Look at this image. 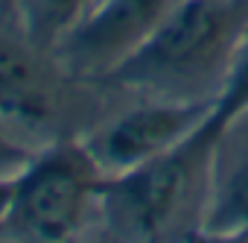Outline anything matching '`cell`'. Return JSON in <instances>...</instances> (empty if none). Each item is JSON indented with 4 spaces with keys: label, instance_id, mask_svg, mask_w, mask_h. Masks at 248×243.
Segmentation results:
<instances>
[{
    "label": "cell",
    "instance_id": "7",
    "mask_svg": "<svg viewBox=\"0 0 248 243\" xmlns=\"http://www.w3.org/2000/svg\"><path fill=\"white\" fill-rule=\"evenodd\" d=\"M204 240H248V147L225 167L216 158L213 191L202 223Z\"/></svg>",
    "mask_w": 248,
    "mask_h": 243
},
{
    "label": "cell",
    "instance_id": "13",
    "mask_svg": "<svg viewBox=\"0 0 248 243\" xmlns=\"http://www.w3.org/2000/svg\"><path fill=\"white\" fill-rule=\"evenodd\" d=\"M9 6H12V0H9Z\"/></svg>",
    "mask_w": 248,
    "mask_h": 243
},
{
    "label": "cell",
    "instance_id": "10",
    "mask_svg": "<svg viewBox=\"0 0 248 243\" xmlns=\"http://www.w3.org/2000/svg\"><path fill=\"white\" fill-rule=\"evenodd\" d=\"M32 158V153H27L24 147L6 141V138H0V173H15L21 170L27 161Z\"/></svg>",
    "mask_w": 248,
    "mask_h": 243
},
{
    "label": "cell",
    "instance_id": "3",
    "mask_svg": "<svg viewBox=\"0 0 248 243\" xmlns=\"http://www.w3.org/2000/svg\"><path fill=\"white\" fill-rule=\"evenodd\" d=\"M105 173L85 141H56L32 156L15 179L3 237L59 243L82 231L91 211H99Z\"/></svg>",
    "mask_w": 248,
    "mask_h": 243
},
{
    "label": "cell",
    "instance_id": "2",
    "mask_svg": "<svg viewBox=\"0 0 248 243\" xmlns=\"http://www.w3.org/2000/svg\"><path fill=\"white\" fill-rule=\"evenodd\" d=\"M248 38V0H178L149 41L102 82L161 94L216 97Z\"/></svg>",
    "mask_w": 248,
    "mask_h": 243
},
{
    "label": "cell",
    "instance_id": "12",
    "mask_svg": "<svg viewBox=\"0 0 248 243\" xmlns=\"http://www.w3.org/2000/svg\"><path fill=\"white\" fill-rule=\"evenodd\" d=\"M0 9H9V12H12V6H9V0H0Z\"/></svg>",
    "mask_w": 248,
    "mask_h": 243
},
{
    "label": "cell",
    "instance_id": "1",
    "mask_svg": "<svg viewBox=\"0 0 248 243\" xmlns=\"http://www.w3.org/2000/svg\"><path fill=\"white\" fill-rule=\"evenodd\" d=\"M225 135L228 132L213 123V117H207L193 135L158 158L105 176L99 191L105 228L123 240L202 237Z\"/></svg>",
    "mask_w": 248,
    "mask_h": 243
},
{
    "label": "cell",
    "instance_id": "6",
    "mask_svg": "<svg viewBox=\"0 0 248 243\" xmlns=\"http://www.w3.org/2000/svg\"><path fill=\"white\" fill-rule=\"evenodd\" d=\"M53 56L32 44L15 12L0 9V117L47 123L53 120L59 82V65Z\"/></svg>",
    "mask_w": 248,
    "mask_h": 243
},
{
    "label": "cell",
    "instance_id": "5",
    "mask_svg": "<svg viewBox=\"0 0 248 243\" xmlns=\"http://www.w3.org/2000/svg\"><path fill=\"white\" fill-rule=\"evenodd\" d=\"M216 97L204 100H152L138 108H129L111 120L108 126L93 132L85 147L96 158L105 176L126 173L132 167H140L161 153L181 144L187 135H193L213 111Z\"/></svg>",
    "mask_w": 248,
    "mask_h": 243
},
{
    "label": "cell",
    "instance_id": "4",
    "mask_svg": "<svg viewBox=\"0 0 248 243\" xmlns=\"http://www.w3.org/2000/svg\"><path fill=\"white\" fill-rule=\"evenodd\" d=\"M178 0H96L59 38L53 62L64 76L102 82L135 56Z\"/></svg>",
    "mask_w": 248,
    "mask_h": 243
},
{
    "label": "cell",
    "instance_id": "11",
    "mask_svg": "<svg viewBox=\"0 0 248 243\" xmlns=\"http://www.w3.org/2000/svg\"><path fill=\"white\" fill-rule=\"evenodd\" d=\"M15 179H18V170H15V173H0V228H3V223H6V217H9V208H12Z\"/></svg>",
    "mask_w": 248,
    "mask_h": 243
},
{
    "label": "cell",
    "instance_id": "8",
    "mask_svg": "<svg viewBox=\"0 0 248 243\" xmlns=\"http://www.w3.org/2000/svg\"><path fill=\"white\" fill-rule=\"evenodd\" d=\"M96 3V0H12V12L24 24L35 47L53 56L59 38Z\"/></svg>",
    "mask_w": 248,
    "mask_h": 243
},
{
    "label": "cell",
    "instance_id": "9",
    "mask_svg": "<svg viewBox=\"0 0 248 243\" xmlns=\"http://www.w3.org/2000/svg\"><path fill=\"white\" fill-rule=\"evenodd\" d=\"M248 114V38L239 47L231 70L225 73V82L213 100V123L225 132H231L239 120Z\"/></svg>",
    "mask_w": 248,
    "mask_h": 243
}]
</instances>
